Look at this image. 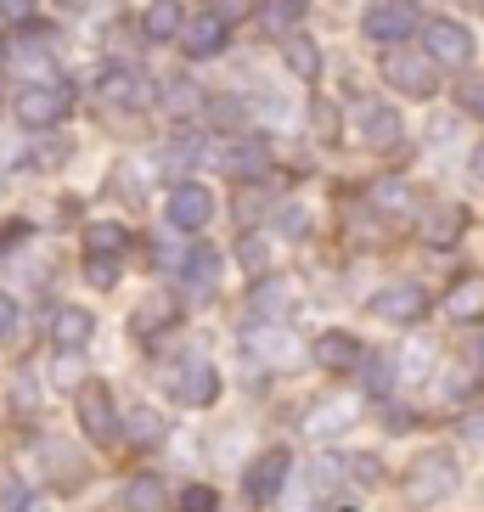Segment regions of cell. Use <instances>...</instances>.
I'll return each mask as SVG.
<instances>
[{
  "instance_id": "18",
  "label": "cell",
  "mask_w": 484,
  "mask_h": 512,
  "mask_svg": "<svg viewBox=\"0 0 484 512\" xmlns=\"http://www.w3.org/2000/svg\"><path fill=\"white\" fill-rule=\"evenodd\" d=\"M462 231H468V209H462V203H439V209L423 214V242L428 248H451Z\"/></svg>"
},
{
  "instance_id": "23",
  "label": "cell",
  "mask_w": 484,
  "mask_h": 512,
  "mask_svg": "<svg viewBox=\"0 0 484 512\" xmlns=\"http://www.w3.org/2000/svg\"><path fill=\"white\" fill-rule=\"evenodd\" d=\"M96 91H102L113 107H141V102H147V79L130 74V68H113V74H102Z\"/></svg>"
},
{
  "instance_id": "28",
  "label": "cell",
  "mask_w": 484,
  "mask_h": 512,
  "mask_svg": "<svg viewBox=\"0 0 484 512\" xmlns=\"http://www.w3.org/2000/svg\"><path fill=\"white\" fill-rule=\"evenodd\" d=\"M372 203H378L383 214H411L417 209V197H411L406 181H372Z\"/></svg>"
},
{
  "instance_id": "22",
  "label": "cell",
  "mask_w": 484,
  "mask_h": 512,
  "mask_svg": "<svg viewBox=\"0 0 484 512\" xmlns=\"http://www.w3.org/2000/svg\"><path fill=\"white\" fill-rule=\"evenodd\" d=\"M181 29H186L181 0H152L147 17H141V34H147V40H175Z\"/></svg>"
},
{
  "instance_id": "26",
  "label": "cell",
  "mask_w": 484,
  "mask_h": 512,
  "mask_svg": "<svg viewBox=\"0 0 484 512\" xmlns=\"http://www.w3.org/2000/svg\"><path fill=\"white\" fill-rule=\"evenodd\" d=\"M248 304H254V321H282V316H288V304H293V293L271 276V282L254 287V299H248Z\"/></svg>"
},
{
  "instance_id": "6",
  "label": "cell",
  "mask_w": 484,
  "mask_h": 512,
  "mask_svg": "<svg viewBox=\"0 0 484 512\" xmlns=\"http://www.w3.org/2000/svg\"><path fill=\"white\" fill-rule=\"evenodd\" d=\"M288 467H293V456L282 451V445L259 451L254 462H248V473H242V490H248V501H276V496H282V484H288Z\"/></svg>"
},
{
  "instance_id": "32",
  "label": "cell",
  "mask_w": 484,
  "mask_h": 512,
  "mask_svg": "<svg viewBox=\"0 0 484 512\" xmlns=\"http://www.w3.org/2000/svg\"><path fill=\"white\" fill-rule=\"evenodd\" d=\"M361 366H366V389H372V394H383V389L394 383V366L383 361V355H366Z\"/></svg>"
},
{
  "instance_id": "36",
  "label": "cell",
  "mask_w": 484,
  "mask_h": 512,
  "mask_svg": "<svg viewBox=\"0 0 484 512\" xmlns=\"http://www.w3.org/2000/svg\"><path fill=\"white\" fill-rule=\"evenodd\" d=\"M85 276H91L96 287H113L119 282V259H85Z\"/></svg>"
},
{
  "instance_id": "31",
  "label": "cell",
  "mask_w": 484,
  "mask_h": 512,
  "mask_svg": "<svg viewBox=\"0 0 484 512\" xmlns=\"http://www.w3.org/2000/svg\"><path fill=\"white\" fill-rule=\"evenodd\" d=\"M220 507V496H214L209 484H186L181 496H175V512H214Z\"/></svg>"
},
{
  "instance_id": "17",
  "label": "cell",
  "mask_w": 484,
  "mask_h": 512,
  "mask_svg": "<svg viewBox=\"0 0 484 512\" xmlns=\"http://www.w3.org/2000/svg\"><path fill=\"white\" fill-rule=\"evenodd\" d=\"M445 321H484V276H456L445 293Z\"/></svg>"
},
{
  "instance_id": "21",
  "label": "cell",
  "mask_w": 484,
  "mask_h": 512,
  "mask_svg": "<svg viewBox=\"0 0 484 512\" xmlns=\"http://www.w3.org/2000/svg\"><path fill=\"white\" fill-rule=\"evenodd\" d=\"M226 169L237 175V181H259V175L271 169V141H259V136H242L237 147L226 152Z\"/></svg>"
},
{
  "instance_id": "44",
  "label": "cell",
  "mask_w": 484,
  "mask_h": 512,
  "mask_svg": "<svg viewBox=\"0 0 484 512\" xmlns=\"http://www.w3.org/2000/svg\"><path fill=\"white\" fill-rule=\"evenodd\" d=\"M17 327V304H12V293H0V338Z\"/></svg>"
},
{
  "instance_id": "46",
  "label": "cell",
  "mask_w": 484,
  "mask_h": 512,
  "mask_svg": "<svg viewBox=\"0 0 484 512\" xmlns=\"http://www.w3.org/2000/svg\"><path fill=\"white\" fill-rule=\"evenodd\" d=\"M214 12H220V17L231 23V17H242V12H248V0H214Z\"/></svg>"
},
{
  "instance_id": "37",
  "label": "cell",
  "mask_w": 484,
  "mask_h": 512,
  "mask_svg": "<svg viewBox=\"0 0 484 512\" xmlns=\"http://www.w3.org/2000/svg\"><path fill=\"white\" fill-rule=\"evenodd\" d=\"M192 96H197V91H192V85H186V79H169V91H164V102L175 107V113H192V107H197Z\"/></svg>"
},
{
  "instance_id": "8",
  "label": "cell",
  "mask_w": 484,
  "mask_h": 512,
  "mask_svg": "<svg viewBox=\"0 0 484 512\" xmlns=\"http://www.w3.org/2000/svg\"><path fill=\"white\" fill-rule=\"evenodd\" d=\"M79 428H85L96 445H113V439L124 434V422L113 417V400H107L102 383H85V389H79Z\"/></svg>"
},
{
  "instance_id": "16",
  "label": "cell",
  "mask_w": 484,
  "mask_h": 512,
  "mask_svg": "<svg viewBox=\"0 0 484 512\" xmlns=\"http://www.w3.org/2000/svg\"><path fill=\"white\" fill-rule=\"evenodd\" d=\"M181 287L192 299H214V287H220V254L214 248H192L181 265Z\"/></svg>"
},
{
  "instance_id": "13",
  "label": "cell",
  "mask_w": 484,
  "mask_h": 512,
  "mask_svg": "<svg viewBox=\"0 0 484 512\" xmlns=\"http://www.w3.org/2000/svg\"><path fill=\"white\" fill-rule=\"evenodd\" d=\"M361 136H366V147L394 152L400 141H406V124H400V113H394V107L366 102V107H361Z\"/></svg>"
},
{
  "instance_id": "38",
  "label": "cell",
  "mask_w": 484,
  "mask_h": 512,
  "mask_svg": "<svg viewBox=\"0 0 484 512\" xmlns=\"http://www.w3.org/2000/svg\"><path fill=\"white\" fill-rule=\"evenodd\" d=\"M462 113L484 119V79H468V85H462Z\"/></svg>"
},
{
  "instance_id": "14",
  "label": "cell",
  "mask_w": 484,
  "mask_h": 512,
  "mask_svg": "<svg viewBox=\"0 0 484 512\" xmlns=\"http://www.w3.org/2000/svg\"><path fill=\"white\" fill-rule=\"evenodd\" d=\"M181 46H186V57H220V51H226V17H220V12L186 17Z\"/></svg>"
},
{
  "instance_id": "30",
  "label": "cell",
  "mask_w": 484,
  "mask_h": 512,
  "mask_svg": "<svg viewBox=\"0 0 484 512\" xmlns=\"http://www.w3.org/2000/svg\"><path fill=\"white\" fill-rule=\"evenodd\" d=\"M299 12H304V0H265V29L288 34L293 23H299Z\"/></svg>"
},
{
  "instance_id": "27",
  "label": "cell",
  "mask_w": 484,
  "mask_h": 512,
  "mask_svg": "<svg viewBox=\"0 0 484 512\" xmlns=\"http://www.w3.org/2000/svg\"><path fill=\"white\" fill-rule=\"evenodd\" d=\"M282 57H288V68H293L299 79H316V74H321V46H316V40H304V34H293Z\"/></svg>"
},
{
  "instance_id": "1",
  "label": "cell",
  "mask_w": 484,
  "mask_h": 512,
  "mask_svg": "<svg viewBox=\"0 0 484 512\" xmlns=\"http://www.w3.org/2000/svg\"><path fill=\"white\" fill-rule=\"evenodd\" d=\"M456 484H462V467H456V456L423 451L417 462H411V473H406V501H411V507H439V501L456 496Z\"/></svg>"
},
{
  "instance_id": "45",
  "label": "cell",
  "mask_w": 484,
  "mask_h": 512,
  "mask_svg": "<svg viewBox=\"0 0 484 512\" xmlns=\"http://www.w3.org/2000/svg\"><path fill=\"white\" fill-rule=\"evenodd\" d=\"M40 0H0V17H29Z\"/></svg>"
},
{
  "instance_id": "34",
  "label": "cell",
  "mask_w": 484,
  "mask_h": 512,
  "mask_svg": "<svg viewBox=\"0 0 484 512\" xmlns=\"http://www.w3.org/2000/svg\"><path fill=\"white\" fill-rule=\"evenodd\" d=\"M349 473H355L361 484H378L383 479V462L372 451H355V456H349Z\"/></svg>"
},
{
  "instance_id": "15",
  "label": "cell",
  "mask_w": 484,
  "mask_h": 512,
  "mask_svg": "<svg viewBox=\"0 0 484 512\" xmlns=\"http://www.w3.org/2000/svg\"><path fill=\"white\" fill-rule=\"evenodd\" d=\"M310 361L327 366V372H355L366 361V349L349 338V332H321L316 344H310Z\"/></svg>"
},
{
  "instance_id": "47",
  "label": "cell",
  "mask_w": 484,
  "mask_h": 512,
  "mask_svg": "<svg viewBox=\"0 0 484 512\" xmlns=\"http://www.w3.org/2000/svg\"><path fill=\"white\" fill-rule=\"evenodd\" d=\"M242 259H248V265H254V271H259V265H265V248H259L254 237H248V242H242Z\"/></svg>"
},
{
  "instance_id": "48",
  "label": "cell",
  "mask_w": 484,
  "mask_h": 512,
  "mask_svg": "<svg viewBox=\"0 0 484 512\" xmlns=\"http://www.w3.org/2000/svg\"><path fill=\"white\" fill-rule=\"evenodd\" d=\"M468 445H479V451H484V411H479V417H468Z\"/></svg>"
},
{
  "instance_id": "39",
  "label": "cell",
  "mask_w": 484,
  "mask_h": 512,
  "mask_svg": "<svg viewBox=\"0 0 484 512\" xmlns=\"http://www.w3.org/2000/svg\"><path fill=\"white\" fill-rule=\"evenodd\" d=\"M439 389H445V400H468V394H473V372H451Z\"/></svg>"
},
{
  "instance_id": "2",
  "label": "cell",
  "mask_w": 484,
  "mask_h": 512,
  "mask_svg": "<svg viewBox=\"0 0 484 512\" xmlns=\"http://www.w3.org/2000/svg\"><path fill=\"white\" fill-rule=\"evenodd\" d=\"M383 79H389L400 96H417V102H428V96L439 91V62L428 57V51L394 46L389 57H383Z\"/></svg>"
},
{
  "instance_id": "9",
  "label": "cell",
  "mask_w": 484,
  "mask_h": 512,
  "mask_svg": "<svg viewBox=\"0 0 484 512\" xmlns=\"http://www.w3.org/2000/svg\"><path fill=\"white\" fill-rule=\"evenodd\" d=\"M214 220V192L197 181H181L169 192V226L175 231H203Z\"/></svg>"
},
{
  "instance_id": "33",
  "label": "cell",
  "mask_w": 484,
  "mask_h": 512,
  "mask_svg": "<svg viewBox=\"0 0 484 512\" xmlns=\"http://www.w3.org/2000/svg\"><path fill=\"white\" fill-rule=\"evenodd\" d=\"M164 316H169V299L158 293V299H147V304L136 310V327H141V332H158V327H164Z\"/></svg>"
},
{
  "instance_id": "10",
  "label": "cell",
  "mask_w": 484,
  "mask_h": 512,
  "mask_svg": "<svg viewBox=\"0 0 484 512\" xmlns=\"http://www.w3.org/2000/svg\"><path fill=\"white\" fill-rule=\"evenodd\" d=\"M248 349H254L259 361L282 366V372H288V366H299L304 355H310V349H304L299 338H293V332L282 327V321H265V327H254V332H248Z\"/></svg>"
},
{
  "instance_id": "43",
  "label": "cell",
  "mask_w": 484,
  "mask_h": 512,
  "mask_svg": "<svg viewBox=\"0 0 484 512\" xmlns=\"http://www.w3.org/2000/svg\"><path fill=\"white\" fill-rule=\"evenodd\" d=\"M29 490H23V484H17V479H6V507H12V512H23V507H29Z\"/></svg>"
},
{
  "instance_id": "7",
  "label": "cell",
  "mask_w": 484,
  "mask_h": 512,
  "mask_svg": "<svg viewBox=\"0 0 484 512\" xmlns=\"http://www.w3.org/2000/svg\"><path fill=\"white\" fill-rule=\"evenodd\" d=\"M372 316L394 321V327H411V321L428 316V293L417 282H389L383 293H372Z\"/></svg>"
},
{
  "instance_id": "12",
  "label": "cell",
  "mask_w": 484,
  "mask_h": 512,
  "mask_svg": "<svg viewBox=\"0 0 484 512\" xmlns=\"http://www.w3.org/2000/svg\"><path fill=\"white\" fill-rule=\"evenodd\" d=\"M91 338H96V316H91V310L68 304V310H57V316H51V344H57L62 355H79Z\"/></svg>"
},
{
  "instance_id": "11",
  "label": "cell",
  "mask_w": 484,
  "mask_h": 512,
  "mask_svg": "<svg viewBox=\"0 0 484 512\" xmlns=\"http://www.w3.org/2000/svg\"><path fill=\"white\" fill-rule=\"evenodd\" d=\"M175 400H181V406H214V400H220V366L186 361L181 372H175Z\"/></svg>"
},
{
  "instance_id": "42",
  "label": "cell",
  "mask_w": 484,
  "mask_h": 512,
  "mask_svg": "<svg viewBox=\"0 0 484 512\" xmlns=\"http://www.w3.org/2000/svg\"><path fill=\"white\" fill-rule=\"evenodd\" d=\"M209 119H214V124H237L242 107H237V102H209Z\"/></svg>"
},
{
  "instance_id": "5",
  "label": "cell",
  "mask_w": 484,
  "mask_h": 512,
  "mask_svg": "<svg viewBox=\"0 0 484 512\" xmlns=\"http://www.w3.org/2000/svg\"><path fill=\"white\" fill-rule=\"evenodd\" d=\"M68 107H74V96H68V85H57V79H46V85H23L17 91V119L29 124V130H51V124L68 119Z\"/></svg>"
},
{
  "instance_id": "25",
  "label": "cell",
  "mask_w": 484,
  "mask_h": 512,
  "mask_svg": "<svg viewBox=\"0 0 484 512\" xmlns=\"http://www.w3.org/2000/svg\"><path fill=\"white\" fill-rule=\"evenodd\" d=\"M124 439H130V445H141V451H147V445H158V439H164V417H158L152 406H130V411H124Z\"/></svg>"
},
{
  "instance_id": "40",
  "label": "cell",
  "mask_w": 484,
  "mask_h": 512,
  "mask_svg": "<svg viewBox=\"0 0 484 512\" xmlns=\"http://www.w3.org/2000/svg\"><path fill=\"white\" fill-rule=\"evenodd\" d=\"M276 226L288 231V237H304V226H310V214H304V209H282V220H276Z\"/></svg>"
},
{
  "instance_id": "19",
  "label": "cell",
  "mask_w": 484,
  "mask_h": 512,
  "mask_svg": "<svg viewBox=\"0 0 484 512\" xmlns=\"http://www.w3.org/2000/svg\"><path fill=\"white\" fill-rule=\"evenodd\" d=\"M124 512H169V484L158 473H136V479L119 490Z\"/></svg>"
},
{
  "instance_id": "4",
  "label": "cell",
  "mask_w": 484,
  "mask_h": 512,
  "mask_svg": "<svg viewBox=\"0 0 484 512\" xmlns=\"http://www.w3.org/2000/svg\"><path fill=\"white\" fill-rule=\"evenodd\" d=\"M361 29H366V40H378V46H406L411 34L423 29V17H417L411 0H378V6H366Z\"/></svg>"
},
{
  "instance_id": "50",
  "label": "cell",
  "mask_w": 484,
  "mask_h": 512,
  "mask_svg": "<svg viewBox=\"0 0 484 512\" xmlns=\"http://www.w3.org/2000/svg\"><path fill=\"white\" fill-rule=\"evenodd\" d=\"M479 361H484V349H479Z\"/></svg>"
},
{
  "instance_id": "41",
  "label": "cell",
  "mask_w": 484,
  "mask_h": 512,
  "mask_svg": "<svg viewBox=\"0 0 484 512\" xmlns=\"http://www.w3.org/2000/svg\"><path fill=\"white\" fill-rule=\"evenodd\" d=\"M406 361H411V366H406V377H423V372H428V361H434V349H428V344H417V349L406 355Z\"/></svg>"
},
{
  "instance_id": "49",
  "label": "cell",
  "mask_w": 484,
  "mask_h": 512,
  "mask_svg": "<svg viewBox=\"0 0 484 512\" xmlns=\"http://www.w3.org/2000/svg\"><path fill=\"white\" fill-rule=\"evenodd\" d=\"M468 169H473V181H479V186H484V141H479V147H473V158H468Z\"/></svg>"
},
{
  "instance_id": "20",
  "label": "cell",
  "mask_w": 484,
  "mask_h": 512,
  "mask_svg": "<svg viewBox=\"0 0 484 512\" xmlns=\"http://www.w3.org/2000/svg\"><path fill=\"white\" fill-rule=\"evenodd\" d=\"M349 422H355V400H349V394H333V400H321V406L304 417V434L333 439V434H344Z\"/></svg>"
},
{
  "instance_id": "29",
  "label": "cell",
  "mask_w": 484,
  "mask_h": 512,
  "mask_svg": "<svg viewBox=\"0 0 484 512\" xmlns=\"http://www.w3.org/2000/svg\"><path fill=\"white\" fill-rule=\"evenodd\" d=\"M46 467L57 473L62 484H79V479H85V462H74V451H68V445H57V439L46 445Z\"/></svg>"
},
{
  "instance_id": "35",
  "label": "cell",
  "mask_w": 484,
  "mask_h": 512,
  "mask_svg": "<svg viewBox=\"0 0 484 512\" xmlns=\"http://www.w3.org/2000/svg\"><path fill=\"white\" fill-rule=\"evenodd\" d=\"M282 512H316V490H310V484H293V490H282Z\"/></svg>"
},
{
  "instance_id": "24",
  "label": "cell",
  "mask_w": 484,
  "mask_h": 512,
  "mask_svg": "<svg viewBox=\"0 0 484 512\" xmlns=\"http://www.w3.org/2000/svg\"><path fill=\"white\" fill-rule=\"evenodd\" d=\"M124 248H130V231L124 226H113V220L85 226V259H119Z\"/></svg>"
},
{
  "instance_id": "3",
  "label": "cell",
  "mask_w": 484,
  "mask_h": 512,
  "mask_svg": "<svg viewBox=\"0 0 484 512\" xmlns=\"http://www.w3.org/2000/svg\"><path fill=\"white\" fill-rule=\"evenodd\" d=\"M423 51L439 62V68H468L479 57V40H473L468 23H456V17H428L423 23Z\"/></svg>"
}]
</instances>
